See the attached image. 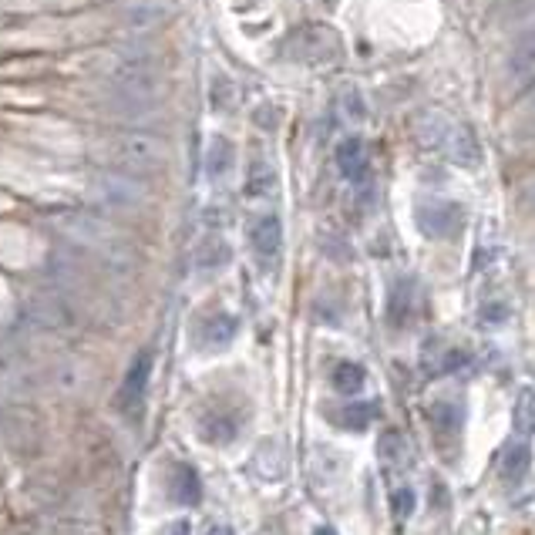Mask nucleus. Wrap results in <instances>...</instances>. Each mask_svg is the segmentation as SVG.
Here are the masks:
<instances>
[{
	"label": "nucleus",
	"instance_id": "obj_8",
	"mask_svg": "<svg viewBox=\"0 0 535 535\" xmlns=\"http://www.w3.org/2000/svg\"><path fill=\"white\" fill-rule=\"evenodd\" d=\"M239 334V320L233 317V313H212V317L202 324L199 330V337H202V344L212 347V350H223L229 347L236 340Z\"/></svg>",
	"mask_w": 535,
	"mask_h": 535
},
{
	"label": "nucleus",
	"instance_id": "obj_16",
	"mask_svg": "<svg viewBox=\"0 0 535 535\" xmlns=\"http://www.w3.org/2000/svg\"><path fill=\"white\" fill-rule=\"evenodd\" d=\"M364 367L361 364H350V361H344V364H337L334 367V377H330V381H334V387L340 394H357L364 387Z\"/></svg>",
	"mask_w": 535,
	"mask_h": 535
},
{
	"label": "nucleus",
	"instance_id": "obj_21",
	"mask_svg": "<svg viewBox=\"0 0 535 535\" xmlns=\"http://www.w3.org/2000/svg\"><path fill=\"white\" fill-rule=\"evenodd\" d=\"M394 509H398V515H411L414 512V492H411V488L394 492Z\"/></svg>",
	"mask_w": 535,
	"mask_h": 535
},
{
	"label": "nucleus",
	"instance_id": "obj_1",
	"mask_svg": "<svg viewBox=\"0 0 535 535\" xmlns=\"http://www.w3.org/2000/svg\"><path fill=\"white\" fill-rule=\"evenodd\" d=\"M112 155L132 172H149L169 159V142L152 132H118L112 138Z\"/></svg>",
	"mask_w": 535,
	"mask_h": 535
},
{
	"label": "nucleus",
	"instance_id": "obj_13",
	"mask_svg": "<svg viewBox=\"0 0 535 535\" xmlns=\"http://www.w3.org/2000/svg\"><path fill=\"white\" fill-rule=\"evenodd\" d=\"M448 159L451 162H458V165H478V142H475V135L468 132L465 125L458 122V128H455V135H451V145H448Z\"/></svg>",
	"mask_w": 535,
	"mask_h": 535
},
{
	"label": "nucleus",
	"instance_id": "obj_24",
	"mask_svg": "<svg viewBox=\"0 0 535 535\" xmlns=\"http://www.w3.org/2000/svg\"><path fill=\"white\" fill-rule=\"evenodd\" d=\"M313 535H337V532H334V529H327V525H324V529H317Z\"/></svg>",
	"mask_w": 535,
	"mask_h": 535
},
{
	"label": "nucleus",
	"instance_id": "obj_6",
	"mask_svg": "<svg viewBox=\"0 0 535 535\" xmlns=\"http://www.w3.org/2000/svg\"><path fill=\"white\" fill-rule=\"evenodd\" d=\"M249 243H253V253L260 256L263 263H270L280 256L283 246V226L276 216H260L253 226H249Z\"/></svg>",
	"mask_w": 535,
	"mask_h": 535
},
{
	"label": "nucleus",
	"instance_id": "obj_23",
	"mask_svg": "<svg viewBox=\"0 0 535 535\" xmlns=\"http://www.w3.org/2000/svg\"><path fill=\"white\" fill-rule=\"evenodd\" d=\"M209 535H236V532L229 529V525H216V529H212Z\"/></svg>",
	"mask_w": 535,
	"mask_h": 535
},
{
	"label": "nucleus",
	"instance_id": "obj_19",
	"mask_svg": "<svg viewBox=\"0 0 535 535\" xmlns=\"http://www.w3.org/2000/svg\"><path fill=\"white\" fill-rule=\"evenodd\" d=\"M381 458L387 465H404V461H408V445H404V438L398 431H387L381 438Z\"/></svg>",
	"mask_w": 535,
	"mask_h": 535
},
{
	"label": "nucleus",
	"instance_id": "obj_3",
	"mask_svg": "<svg viewBox=\"0 0 535 535\" xmlns=\"http://www.w3.org/2000/svg\"><path fill=\"white\" fill-rule=\"evenodd\" d=\"M414 223H418V229L428 239H451L461 229V223H465V212H461L458 202L431 199L414 209Z\"/></svg>",
	"mask_w": 535,
	"mask_h": 535
},
{
	"label": "nucleus",
	"instance_id": "obj_20",
	"mask_svg": "<svg viewBox=\"0 0 535 535\" xmlns=\"http://www.w3.org/2000/svg\"><path fill=\"white\" fill-rule=\"evenodd\" d=\"M509 303L505 300H492V303H485L482 307V324H488V327H498V324H505L509 320Z\"/></svg>",
	"mask_w": 535,
	"mask_h": 535
},
{
	"label": "nucleus",
	"instance_id": "obj_15",
	"mask_svg": "<svg viewBox=\"0 0 535 535\" xmlns=\"http://www.w3.org/2000/svg\"><path fill=\"white\" fill-rule=\"evenodd\" d=\"M273 186H276V172L266 165L263 159H256L253 165H249V182H246V192L249 196H260V199H266L273 192Z\"/></svg>",
	"mask_w": 535,
	"mask_h": 535
},
{
	"label": "nucleus",
	"instance_id": "obj_7",
	"mask_svg": "<svg viewBox=\"0 0 535 535\" xmlns=\"http://www.w3.org/2000/svg\"><path fill=\"white\" fill-rule=\"evenodd\" d=\"M337 169L350 182H364L367 179V152L361 138H344L337 145Z\"/></svg>",
	"mask_w": 535,
	"mask_h": 535
},
{
	"label": "nucleus",
	"instance_id": "obj_10",
	"mask_svg": "<svg viewBox=\"0 0 535 535\" xmlns=\"http://www.w3.org/2000/svg\"><path fill=\"white\" fill-rule=\"evenodd\" d=\"M509 71H512L515 81H529L535 75V27H532L529 34H522L519 44L512 48Z\"/></svg>",
	"mask_w": 535,
	"mask_h": 535
},
{
	"label": "nucleus",
	"instance_id": "obj_17",
	"mask_svg": "<svg viewBox=\"0 0 535 535\" xmlns=\"http://www.w3.org/2000/svg\"><path fill=\"white\" fill-rule=\"evenodd\" d=\"M377 404L374 401H361V404H347L344 408V414H340V421L347 424L350 431H364L367 424H371L374 418H377Z\"/></svg>",
	"mask_w": 535,
	"mask_h": 535
},
{
	"label": "nucleus",
	"instance_id": "obj_12",
	"mask_svg": "<svg viewBox=\"0 0 535 535\" xmlns=\"http://www.w3.org/2000/svg\"><path fill=\"white\" fill-rule=\"evenodd\" d=\"M172 498L179 505H196L202 498V482L189 465H179L172 475Z\"/></svg>",
	"mask_w": 535,
	"mask_h": 535
},
{
	"label": "nucleus",
	"instance_id": "obj_4",
	"mask_svg": "<svg viewBox=\"0 0 535 535\" xmlns=\"http://www.w3.org/2000/svg\"><path fill=\"white\" fill-rule=\"evenodd\" d=\"M152 367H155V354H152V350H142V354L132 361V367L125 371L122 391H118V408H122V411H138V408H142L145 391H149Z\"/></svg>",
	"mask_w": 535,
	"mask_h": 535
},
{
	"label": "nucleus",
	"instance_id": "obj_9",
	"mask_svg": "<svg viewBox=\"0 0 535 535\" xmlns=\"http://www.w3.org/2000/svg\"><path fill=\"white\" fill-rule=\"evenodd\" d=\"M233 142L223 135L209 138V149H206V175L209 179H226L233 172Z\"/></svg>",
	"mask_w": 535,
	"mask_h": 535
},
{
	"label": "nucleus",
	"instance_id": "obj_2",
	"mask_svg": "<svg viewBox=\"0 0 535 535\" xmlns=\"http://www.w3.org/2000/svg\"><path fill=\"white\" fill-rule=\"evenodd\" d=\"M91 196L95 202L108 209H138L145 199H149V189L142 186L138 179L125 172H105L95 179V186H91Z\"/></svg>",
	"mask_w": 535,
	"mask_h": 535
},
{
	"label": "nucleus",
	"instance_id": "obj_5",
	"mask_svg": "<svg viewBox=\"0 0 535 535\" xmlns=\"http://www.w3.org/2000/svg\"><path fill=\"white\" fill-rule=\"evenodd\" d=\"M172 7L165 0H132L122 11V31L125 34H152L169 21Z\"/></svg>",
	"mask_w": 535,
	"mask_h": 535
},
{
	"label": "nucleus",
	"instance_id": "obj_22",
	"mask_svg": "<svg viewBox=\"0 0 535 535\" xmlns=\"http://www.w3.org/2000/svg\"><path fill=\"white\" fill-rule=\"evenodd\" d=\"M162 535H189V522H175V525H169Z\"/></svg>",
	"mask_w": 535,
	"mask_h": 535
},
{
	"label": "nucleus",
	"instance_id": "obj_18",
	"mask_svg": "<svg viewBox=\"0 0 535 535\" xmlns=\"http://www.w3.org/2000/svg\"><path fill=\"white\" fill-rule=\"evenodd\" d=\"M431 424H435L438 431H458V424H461V408L458 404H451V401H438V404H431Z\"/></svg>",
	"mask_w": 535,
	"mask_h": 535
},
{
	"label": "nucleus",
	"instance_id": "obj_14",
	"mask_svg": "<svg viewBox=\"0 0 535 535\" xmlns=\"http://www.w3.org/2000/svg\"><path fill=\"white\" fill-rule=\"evenodd\" d=\"M512 428L519 431L522 438H532L535 435V391H532V387H522L519 398H515Z\"/></svg>",
	"mask_w": 535,
	"mask_h": 535
},
{
	"label": "nucleus",
	"instance_id": "obj_11",
	"mask_svg": "<svg viewBox=\"0 0 535 535\" xmlns=\"http://www.w3.org/2000/svg\"><path fill=\"white\" fill-rule=\"evenodd\" d=\"M529 465H532V451L525 441H519V445H509L505 448V455H502V482H512V485H519L525 472H529Z\"/></svg>",
	"mask_w": 535,
	"mask_h": 535
}]
</instances>
